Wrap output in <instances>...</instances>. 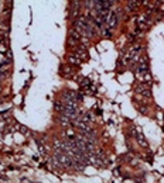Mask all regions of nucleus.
I'll return each mask as SVG.
<instances>
[{
  "mask_svg": "<svg viewBox=\"0 0 164 183\" xmlns=\"http://www.w3.org/2000/svg\"><path fill=\"white\" fill-rule=\"evenodd\" d=\"M116 23H117V14H116V11H108L106 20H105V27L109 30H113L116 27Z\"/></svg>",
  "mask_w": 164,
  "mask_h": 183,
  "instance_id": "f257e3e1",
  "label": "nucleus"
},
{
  "mask_svg": "<svg viewBox=\"0 0 164 183\" xmlns=\"http://www.w3.org/2000/svg\"><path fill=\"white\" fill-rule=\"evenodd\" d=\"M69 63H74V65H79V63H81V59L77 57V55H72V57H69Z\"/></svg>",
  "mask_w": 164,
  "mask_h": 183,
  "instance_id": "423d86ee",
  "label": "nucleus"
},
{
  "mask_svg": "<svg viewBox=\"0 0 164 183\" xmlns=\"http://www.w3.org/2000/svg\"><path fill=\"white\" fill-rule=\"evenodd\" d=\"M57 159L60 162H61V165H64V166H71L72 165V158H69V156H65V155H62V154H60V155H57Z\"/></svg>",
  "mask_w": 164,
  "mask_h": 183,
  "instance_id": "20e7f679",
  "label": "nucleus"
},
{
  "mask_svg": "<svg viewBox=\"0 0 164 183\" xmlns=\"http://www.w3.org/2000/svg\"><path fill=\"white\" fill-rule=\"evenodd\" d=\"M148 70V62H147V58L146 57H142L140 59H139V63H137V72L142 73V75H144V73H147Z\"/></svg>",
  "mask_w": 164,
  "mask_h": 183,
  "instance_id": "7ed1b4c3",
  "label": "nucleus"
},
{
  "mask_svg": "<svg viewBox=\"0 0 164 183\" xmlns=\"http://www.w3.org/2000/svg\"><path fill=\"white\" fill-rule=\"evenodd\" d=\"M140 52H142V48H140V47H133L132 49L129 51L127 57H126V62L132 63V62L139 61V55H140Z\"/></svg>",
  "mask_w": 164,
  "mask_h": 183,
  "instance_id": "f03ea898",
  "label": "nucleus"
},
{
  "mask_svg": "<svg viewBox=\"0 0 164 183\" xmlns=\"http://www.w3.org/2000/svg\"><path fill=\"white\" fill-rule=\"evenodd\" d=\"M139 6H140V2H129V4H127V10L133 11V10L139 9Z\"/></svg>",
  "mask_w": 164,
  "mask_h": 183,
  "instance_id": "39448f33",
  "label": "nucleus"
}]
</instances>
